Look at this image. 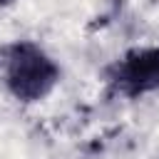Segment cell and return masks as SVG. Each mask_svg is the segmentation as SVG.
Listing matches in <instances>:
<instances>
[{
  "label": "cell",
  "instance_id": "cell-1",
  "mask_svg": "<svg viewBox=\"0 0 159 159\" xmlns=\"http://www.w3.org/2000/svg\"><path fill=\"white\" fill-rule=\"evenodd\" d=\"M5 62H2V77L10 92L17 99L35 102L45 97L55 82H57V65L35 45L30 42H17L7 50H2Z\"/></svg>",
  "mask_w": 159,
  "mask_h": 159
},
{
  "label": "cell",
  "instance_id": "cell-3",
  "mask_svg": "<svg viewBox=\"0 0 159 159\" xmlns=\"http://www.w3.org/2000/svg\"><path fill=\"white\" fill-rule=\"evenodd\" d=\"M5 2H10V0H0V5H5Z\"/></svg>",
  "mask_w": 159,
  "mask_h": 159
},
{
  "label": "cell",
  "instance_id": "cell-2",
  "mask_svg": "<svg viewBox=\"0 0 159 159\" xmlns=\"http://www.w3.org/2000/svg\"><path fill=\"white\" fill-rule=\"evenodd\" d=\"M109 77L129 97L159 89V47L132 50L112 67Z\"/></svg>",
  "mask_w": 159,
  "mask_h": 159
}]
</instances>
